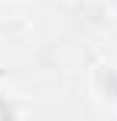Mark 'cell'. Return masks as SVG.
Segmentation results:
<instances>
[{
	"label": "cell",
	"instance_id": "cell-1",
	"mask_svg": "<svg viewBox=\"0 0 117 121\" xmlns=\"http://www.w3.org/2000/svg\"><path fill=\"white\" fill-rule=\"evenodd\" d=\"M88 92L101 111L117 115V62L101 59L88 69Z\"/></svg>",
	"mask_w": 117,
	"mask_h": 121
},
{
	"label": "cell",
	"instance_id": "cell-2",
	"mask_svg": "<svg viewBox=\"0 0 117 121\" xmlns=\"http://www.w3.org/2000/svg\"><path fill=\"white\" fill-rule=\"evenodd\" d=\"M0 43L10 49H26L36 43V26L29 17H7L0 20Z\"/></svg>",
	"mask_w": 117,
	"mask_h": 121
},
{
	"label": "cell",
	"instance_id": "cell-3",
	"mask_svg": "<svg viewBox=\"0 0 117 121\" xmlns=\"http://www.w3.org/2000/svg\"><path fill=\"white\" fill-rule=\"evenodd\" d=\"M33 108L29 105H23L20 95H13L7 85H0V121H10V118H23V115H29Z\"/></svg>",
	"mask_w": 117,
	"mask_h": 121
},
{
	"label": "cell",
	"instance_id": "cell-4",
	"mask_svg": "<svg viewBox=\"0 0 117 121\" xmlns=\"http://www.w3.org/2000/svg\"><path fill=\"white\" fill-rule=\"evenodd\" d=\"M104 7H107V10H111V13L117 17V0H104Z\"/></svg>",
	"mask_w": 117,
	"mask_h": 121
},
{
	"label": "cell",
	"instance_id": "cell-5",
	"mask_svg": "<svg viewBox=\"0 0 117 121\" xmlns=\"http://www.w3.org/2000/svg\"><path fill=\"white\" fill-rule=\"evenodd\" d=\"M10 3H29V0H10Z\"/></svg>",
	"mask_w": 117,
	"mask_h": 121
},
{
	"label": "cell",
	"instance_id": "cell-6",
	"mask_svg": "<svg viewBox=\"0 0 117 121\" xmlns=\"http://www.w3.org/2000/svg\"><path fill=\"white\" fill-rule=\"evenodd\" d=\"M65 3H78V0H65Z\"/></svg>",
	"mask_w": 117,
	"mask_h": 121
}]
</instances>
